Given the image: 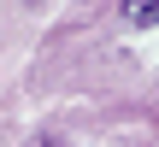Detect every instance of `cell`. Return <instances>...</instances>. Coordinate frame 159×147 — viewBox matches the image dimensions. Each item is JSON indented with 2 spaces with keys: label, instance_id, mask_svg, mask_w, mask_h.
<instances>
[{
  "label": "cell",
  "instance_id": "cell-2",
  "mask_svg": "<svg viewBox=\"0 0 159 147\" xmlns=\"http://www.w3.org/2000/svg\"><path fill=\"white\" fill-rule=\"evenodd\" d=\"M35 147H65V141H35Z\"/></svg>",
  "mask_w": 159,
  "mask_h": 147
},
{
  "label": "cell",
  "instance_id": "cell-1",
  "mask_svg": "<svg viewBox=\"0 0 159 147\" xmlns=\"http://www.w3.org/2000/svg\"><path fill=\"white\" fill-rule=\"evenodd\" d=\"M118 12L136 29H159V0H118Z\"/></svg>",
  "mask_w": 159,
  "mask_h": 147
}]
</instances>
